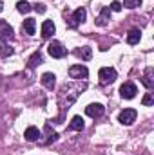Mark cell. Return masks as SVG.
Segmentation results:
<instances>
[{
  "mask_svg": "<svg viewBox=\"0 0 154 155\" xmlns=\"http://www.w3.org/2000/svg\"><path fill=\"white\" fill-rule=\"evenodd\" d=\"M2 9H4V2L0 0V11H2Z\"/></svg>",
  "mask_w": 154,
  "mask_h": 155,
  "instance_id": "d4e9b609",
  "label": "cell"
},
{
  "mask_svg": "<svg viewBox=\"0 0 154 155\" xmlns=\"http://www.w3.org/2000/svg\"><path fill=\"white\" fill-rule=\"evenodd\" d=\"M85 16H87V11L83 9V7H78L76 11L73 13V16L69 18V27L71 29H75V27H78L83 20H85Z\"/></svg>",
  "mask_w": 154,
  "mask_h": 155,
  "instance_id": "277c9868",
  "label": "cell"
},
{
  "mask_svg": "<svg viewBox=\"0 0 154 155\" xmlns=\"http://www.w3.org/2000/svg\"><path fill=\"white\" fill-rule=\"evenodd\" d=\"M54 31H56V27H54V24L51 20H45L42 24V38H51L54 35Z\"/></svg>",
  "mask_w": 154,
  "mask_h": 155,
  "instance_id": "9c48e42d",
  "label": "cell"
},
{
  "mask_svg": "<svg viewBox=\"0 0 154 155\" xmlns=\"http://www.w3.org/2000/svg\"><path fill=\"white\" fill-rule=\"evenodd\" d=\"M69 76L75 78V79H82V78L89 76V71H87V67H83V65H73V67L69 69Z\"/></svg>",
  "mask_w": 154,
  "mask_h": 155,
  "instance_id": "8992f818",
  "label": "cell"
},
{
  "mask_svg": "<svg viewBox=\"0 0 154 155\" xmlns=\"http://www.w3.org/2000/svg\"><path fill=\"white\" fill-rule=\"evenodd\" d=\"M13 36H15L13 27L5 20H0V40H13Z\"/></svg>",
  "mask_w": 154,
  "mask_h": 155,
  "instance_id": "ba28073f",
  "label": "cell"
},
{
  "mask_svg": "<svg viewBox=\"0 0 154 155\" xmlns=\"http://www.w3.org/2000/svg\"><path fill=\"white\" fill-rule=\"evenodd\" d=\"M75 54H76L78 58L85 60V61L93 58V51H91V47H80V49H76V51H75Z\"/></svg>",
  "mask_w": 154,
  "mask_h": 155,
  "instance_id": "2e32d148",
  "label": "cell"
},
{
  "mask_svg": "<svg viewBox=\"0 0 154 155\" xmlns=\"http://www.w3.org/2000/svg\"><path fill=\"white\" fill-rule=\"evenodd\" d=\"M136 92H138V88H136V85L131 83V81H127V83H123V85L120 87V94H121L123 99H132V97L136 96Z\"/></svg>",
  "mask_w": 154,
  "mask_h": 155,
  "instance_id": "5b68a950",
  "label": "cell"
},
{
  "mask_svg": "<svg viewBox=\"0 0 154 155\" xmlns=\"http://www.w3.org/2000/svg\"><path fill=\"white\" fill-rule=\"evenodd\" d=\"M109 20H111V9H109V7H102L100 16L96 18V24L103 27V25H107V24H109Z\"/></svg>",
  "mask_w": 154,
  "mask_h": 155,
  "instance_id": "8fae6325",
  "label": "cell"
},
{
  "mask_svg": "<svg viewBox=\"0 0 154 155\" xmlns=\"http://www.w3.org/2000/svg\"><path fill=\"white\" fill-rule=\"evenodd\" d=\"M13 54V47H9L7 43H0V56L2 58H7Z\"/></svg>",
  "mask_w": 154,
  "mask_h": 155,
  "instance_id": "ffe728a7",
  "label": "cell"
},
{
  "mask_svg": "<svg viewBox=\"0 0 154 155\" xmlns=\"http://www.w3.org/2000/svg\"><path fill=\"white\" fill-rule=\"evenodd\" d=\"M121 7H123V5H121L118 0H114V2L111 4V7H109V9H113V11H121Z\"/></svg>",
  "mask_w": 154,
  "mask_h": 155,
  "instance_id": "cb8c5ba5",
  "label": "cell"
},
{
  "mask_svg": "<svg viewBox=\"0 0 154 155\" xmlns=\"http://www.w3.org/2000/svg\"><path fill=\"white\" fill-rule=\"evenodd\" d=\"M40 135H42V134H40V130L37 126H29V128L24 132V137H26L27 141H31V143H33V141H38Z\"/></svg>",
  "mask_w": 154,
  "mask_h": 155,
  "instance_id": "7c38bea8",
  "label": "cell"
},
{
  "mask_svg": "<svg viewBox=\"0 0 154 155\" xmlns=\"http://www.w3.org/2000/svg\"><path fill=\"white\" fill-rule=\"evenodd\" d=\"M142 103H143V107H151L154 103V97H152V94L149 92V94H145L143 96V99H142Z\"/></svg>",
  "mask_w": 154,
  "mask_h": 155,
  "instance_id": "44dd1931",
  "label": "cell"
},
{
  "mask_svg": "<svg viewBox=\"0 0 154 155\" xmlns=\"http://www.w3.org/2000/svg\"><path fill=\"white\" fill-rule=\"evenodd\" d=\"M16 9H18L20 13H24V15H26V13H29V11L33 9V5H31L27 0H20V2L16 4Z\"/></svg>",
  "mask_w": 154,
  "mask_h": 155,
  "instance_id": "d6986e66",
  "label": "cell"
},
{
  "mask_svg": "<svg viewBox=\"0 0 154 155\" xmlns=\"http://www.w3.org/2000/svg\"><path fill=\"white\" fill-rule=\"evenodd\" d=\"M136 116H138V112H136L134 108H125V110L120 112L118 121H120L121 124H132V123L136 121Z\"/></svg>",
  "mask_w": 154,
  "mask_h": 155,
  "instance_id": "3957f363",
  "label": "cell"
},
{
  "mask_svg": "<svg viewBox=\"0 0 154 155\" xmlns=\"http://www.w3.org/2000/svg\"><path fill=\"white\" fill-rule=\"evenodd\" d=\"M33 9H35L37 13H45V9H47V7H45V4H35V5H33Z\"/></svg>",
  "mask_w": 154,
  "mask_h": 155,
  "instance_id": "603a6c76",
  "label": "cell"
},
{
  "mask_svg": "<svg viewBox=\"0 0 154 155\" xmlns=\"http://www.w3.org/2000/svg\"><path fill=\"white\" fill-rule=\"evenodd\" d=\"M54 83H56V76H54L53 72H45V74H42V85H44V87L53 88Z\"/></svg>",
  "mask_w": 154,
  "mask_h": 155,
  "instance_id": "5bb4252c",
  "label": "cell"
},
{
  "mask_svg": "<svg viewBox=\"0 0 154 155\" xmlns=\"http://www.w3.org/2000/svg\"><path fill=\"white\" fill-rule=\"evenodd\" d=\"M142 4V0H125V7H129V9H134V7H138Z\"/></svg>",
  "mask_w": 154,
  "mask_h": 155,
  "instance_id": "7402d4cb",
  "label": "cell"
},
{
  "mask_svg": "<svg viewBox=\"0 0 154 155\" xmlns=\"http://www.w3.org/2000/svg\"><path fill=\"white\" fill-rule=\"evenodd\" d=\"M98 78H100V85H111L116 79V71L113 67H103V69H100Z\"/></svg>",
  "mask_w": 154,
  "mask_h": 155,
  "instance_id": "6da1fadb",
  "label": "cell"
},
{
  "mask_svg": "<svg viewBox=\"0 0 154 155\" xmlns=\"http://www.w3.org/2000/svg\"><path fill=\"white\" fill-rule=\"evenodd\" d=\"M69 128L71 130H76V132H82L83 130V119L80 116H75L73 121H71V124H69Z\"/></svg>",
  "mask_w": 154,
  "mask_h": 155,
  "instance_id": "ac0fdd59",
  "label": "cell"
},
{
  "mask_svg": "<svg viewBox=\"0 0 154 155\" xmlns=\"http://www.w3.org/2000/svg\"><path fill=\"white\" fill-rule=\"evenodd\" d=\"M103 105H100V103H91V105H87L85 107V114L89 117H100L103 114Z\"/></svg>",
  "mask_w": 154,
  "mask_h": 155,
  "instance_id": "52a82bcc",
  "label": "cell"
},
{
  "mask_svg": "<svg viewBox=\"0 0 154 155\" xmlns=\"http://www.w3.org/2000/svg\"><path fill=\"white\" fill-rule=\"evenodd\" d=\"M140 40H142V33H140V29H131V31H129V35H127V41H129V45H136Z\"/></svg>",
  "mask_w": 154,
  "mask_h": 155,
  "instance_id": "9a60e30c",
  "label": "cell"
},
{
  "mask_svg": "<svg viewBox=\"0 0 154 155\" xmlns=\"http://www.w3.org/2000/svg\"><path fill=\"white\" fill-rule=\"evenodd\" d=\"M47 52L53 56V58H64L67 54V49L60 43V41H51L49 47H47Z\"/></svg>",
  "mask_w": 154,
  "mask_h": 155,
  "instance_id": "7a4b0ae2",
  "label": "cell"
},
{
  "mask_svg": "<svg viewBox=\"0 0 154 155\" xmlns=\"http://www.w3.org/2000/svg\"><path fill=\"white\" fill-rule=\"evenodd\" d=\"M154 69L152 67H147V71H145V76L142 78V83L149 88V90H152L154 88Z\"/></svg>",
  "mask_w": 154,
  "mask_h": 155,
  "instance_id": "30bf717a",
  "label": "cell"
},
{
  "mask_svg": "<svg viewBox=\"0 0 154 155\" xmlns=\"http://www.w3.org/2000/svg\"><path fill=\"white\" fill-rule=\"evenodd\" d=\"M42 61H44L42 54H40V52H33V54H31V58L27 60V67H29V69H35V67L40 65Z\"/></svg>",
  "mask_w": 154,
  "mask_h": 155,
  "instance_id": "e0dca14e",
  "label": "cell"
},
{
  "mask_svg": "<svg viewBox=\"0 0 154 155\" xmlns=\"http://www.w3.org/2000/svg\"><path fill=\"white\" fill-rule=\"evenodd\" d=\"M35 27H37L35 18H27V20H24V24H22V31H24L26 35H35Z\"/></svg>",
  "mask_w": 154,
  "mask_h": 155,
  "instance_id": "4fadbf2b",
  "label": "cell"
}]
</instances>
